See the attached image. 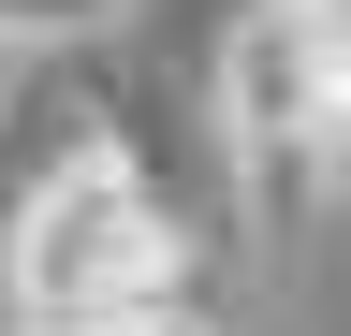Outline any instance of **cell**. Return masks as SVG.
<instances>
[{"label":"cell","instance_id":"cell-1","mask_svg":"<svg viewBox=\"0 0 351 336\" xmlns=\"http://www.w3.org/2000/svg\"><path fill=\"white\" fill-rule=\"evenodd\" d=\"M147 322H205V248L147 176V146L73 117L0 234V336H147Z\"/></svg>","mask_w":351,"mask_h":336},{"label":"cell","instance_id":"cell-2","mask_svg":"<svg viewBox=\"0 0 351 336\" xmlns=\"http://www.w3.org/2000/svg\"><path fill=\"white\" fill-rule=\"evenodd\" d=\"M219 146H234L249 220L322 234L337 146H351V0H249L219 44Z\"/></svg>","mask_w":351,"mask_h":336},{"label":"cell","instance_id":"cell-3","mask_svg":"<svg viewBox=\"0 0 351 336\" xmlns=\"http://www.w3.org/2000/svg\"><path fill=\"white\" fill-rule=\"evenodd\" d=\"M132 0H0V59H44V44H88V29H117Z\"/></svg>","mask_w":351,"mask_h":336}]
</instances>
